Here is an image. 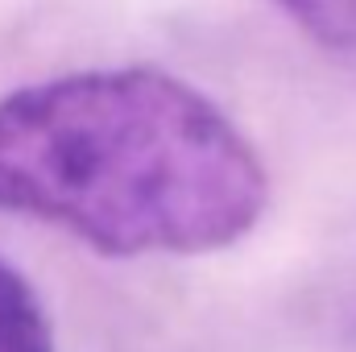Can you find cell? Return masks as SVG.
Masks as SVG:
<instances>
[{
    "instance_id": "cell-1",
    "label": "cell",
    "mask_w": 356,
    "mask_h": 352,
    "mask_svg": "<svg viewBox=\"0 0 356 352\" xmlns=\"http://www.w3.org/2000/svg\"><path fill=\"white\" fill-rule=\"evenodd\" d=\"M266 203L245 133L158 67L58 75L0 99V211L108 257L228 249Z\"/></svg>"
},
{
    "instance_id": "cell-2",
    "label": "cell",
    "mask_w": 356,
    "mask_h": 352,
    "mask_svg": "<svg viewBox=\"0 0 356 352\" xmlns=\"http://www.w3.org/2000/svg\"><path fill=\"white\" fill-rule=\"evenodd\" d=\"M0 352H54L50 319L33 286L0 262Z\"/></svg>"
},
{
    "instance_id": "cell-3",
    "label": "cell",
    "mask_w": 356,
    "mask_h": 352,
    "mask_svg": "<svg viewBox=\"0 0 356 352\" xmlns=\"http://www.w3.org/2000/svg\"><path fill=\"white\" fill-rule=\"evenodd\" d=\"M315 42L332 50L356 46V0H277Z\"/></svg>"
}]
</instances>
